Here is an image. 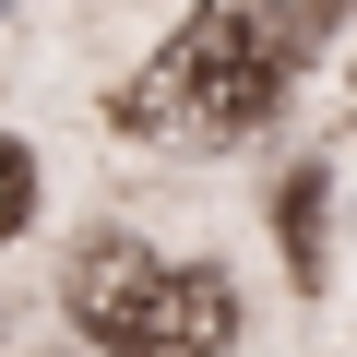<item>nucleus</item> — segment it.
Wrapping results in <instances>:
<instances>
[{"instance_id": "nucleus-5", "label": "nucleus", "mask_w": 357, "mask_h": 357, "mask_svg": "<svg viewBox=\"0 0 357 357\" xmlns=\"http://www.w3.org/2000/svg\"><path fill=\"white\" fill-rule=\"evenodd\" d=\"M24 227H36V155H24L13 131H0V250H13Z\"/></svg>"}, {"instance_id": "nucleus-3", "label": "nucleus", "mask_w": 357, "mask_h": 357, "mask_svg": "<svg viewBox=\"0 0 357 357\" xmlns=\"http://www.w3.org/2000/svg\"><path fill=\"white\" fill-rule=\"evenodd\" d=\"M131 357H238V274L227 262H178L155 321L131 333Z\"/></svg>"}, {"instance_id": "nucleus-1", "label": "nucleus", "mask_w": 357, "mask_h": 357, "mask_svg": "<svg viewBox=\"0 0 357 357\" xmlns=\"http://www.w3.org/2000/svg\"><path fill=\"white\" fill-rule=\"evenodd\" d=\"M310 48H321V0H203V13L119 84L107 119H119L131 143L227 155V143H250V131L286 107V84H298Z\"/></svg>"}, {"instance_id": "nucleus-2", "label": "nucleus", "mask_w": 357, "mask_h": 357, "mask_svg": "<svg viewBox=\"0 0 357 357\" xmlns=\"http://www.w3.org/2000/svg\"><path fill=\"white\" fill-rule=\"evenodd\" d=\"M167 274L178 262H155L143 238H119V227H96L72 262H60V310H72V333H96L107 357H131V333L155 321V298H167Z\"/></svg>"}, {"instance_id": "nucleus-4", "label": "nucleus", "mask_w": 357, "mask_h": 357, "mask_svg": "<svg viewBox=\"0 0 357 357\" xmlns=\"http://www.w3.org/2000/svg\"><path fill=\"white\" fill-rule=\"evenodd\" d=\"M274 203H286V215H274V227H286V262L310 274V262H321V167H298V178H286Z\"/></svg>"}, {"instance_id": "nucleus-6", "label": "nucleus", "mask_w": 357, "mask_h": 357, "mask_svg": "<svg viewBox=\"0 0 357 357\" xmlns=\"http://www.w3.org/2000/svg\"><path fill=\"white\" fill-rule=\"evenodd\" d=\"M345 107H357V60H345Z\"/></svg>"}]
</instances>
